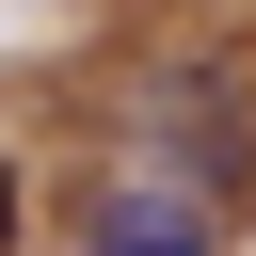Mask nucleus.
<instances>
[{"mask_svg": "<svg viewBox=\"0 0 256 256\" xmlns=\"http://www.w3.org/2000/svg\"><path fill=\"white\" fill-rule=\"evenodd\" d=\"M80 256H224V192L192 176V160H112L96 176V208H80Z\"/></svg>", "mask_w": 256, "mask_h": 256, "instance_id": "1", "label": "nucleus"}, {"mask_svg": "<svg viewBox=\"0 0 256 256\" xmlns=\"http://www.w3.org/2000/svg\"><path fill=\"white\" fill-rule=\"evenodd\" d=\"M16 224H32V160L0 144V256H16Z\"/></svg>", "mask_w": 256, "mask_h": 256, "instance_id": "2", "label": "nucleus"}]
</instances>
